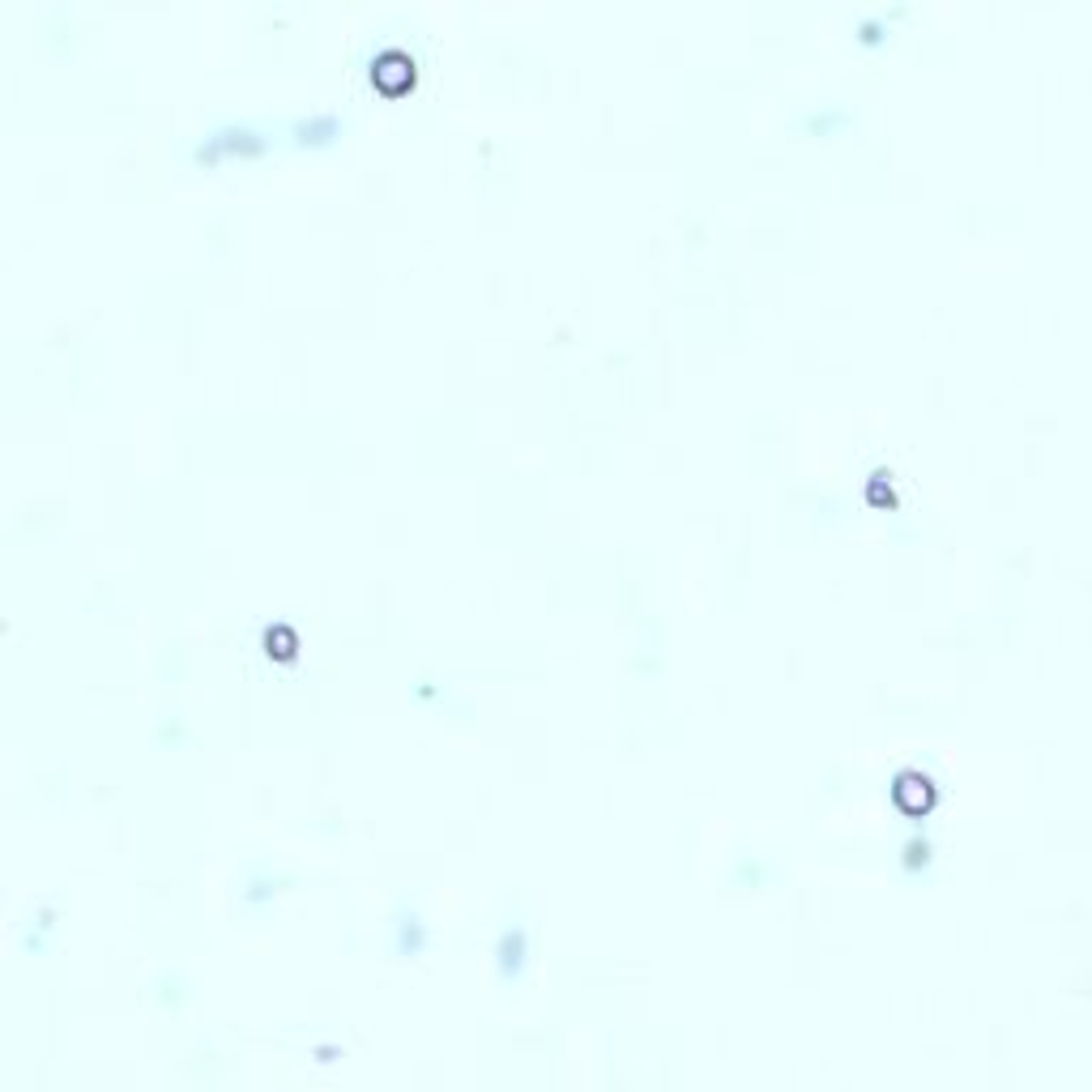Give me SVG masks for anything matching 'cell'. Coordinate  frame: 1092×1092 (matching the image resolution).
Segmentation results:
<instances>
[{
  "label": "cell",
  "mask_w": 1092,
  "mask_h": 1092,
  "mask_svg": "<svg viewBox=\"0 0 1092 1092\" xmlns=\"http://www.w3.org/2000/svg\"><path fill=\"white\" fill-rule=\"evenodd\" d=\"M410 73H414V64H410L401 51H385V56L376 60V82L388 86V90L401 86V82H410Z\"/></svg>",
  "instance_id": "6da1fadb"
}]
</instances>
